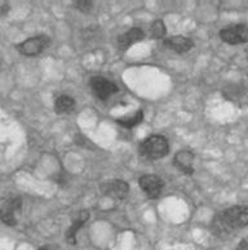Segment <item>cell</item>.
I'll return each mask as SVG.
<instances>
[{
    "label": "cell",
    "mask_w": 248,
    "mask_h": 250,
    "mask_svg": "<svg viewBox=\"0 0 248 250\" xmlns=\"http://www.w3.org/2000/svg\"><path fill=\"white\" fill-rule=\"evenodd\" d=\"M248 226V207L234 205L224 209L215 215L212 221V232L216 236H226L234 229H245Z\"/></svg>",
    "instance_id": "cell-1"
},
{
    "label": "cell",
    "mask_w": 248,
    "mask_h": 250,
    "mask_svg": "<svg viewBox=\"0 0 248 250\" xmlns=\"http://www.w3.org/2000/svg\"><path fill=\"white\" fill-rule=\"evenodd\" d=\"M169 152V143L167 138L159 134L148 137L140 145V154L149 160H159Z\"/></svg>",
    "instance_id": "cell-2"
},
{
    "label": "cell",
    "mask_w": 248,
    "mask_h": 250,
    "mask_svg": "<svg viewBox=\"0 0 248 250\" xmlns=\"http://www.w3.org/2000/svg\"><path fill=\"white\" fill-rule=\"evenodd\" d=\"M22 199L17 195H4L0 197V221L5 226L17 225V215L21 213Z\"/></svg>",
    "instance_id": "cell-3"
},
{
    "label": "cell",
    "mask_w": 248,
    "mask_h": 250,
    "mask_svg": "<svg viewBox=\"0 0 248 250\" xmlns=\"http://www.w3.org/2000/svg\"><path fill=\"white\" fill-rule=\"evenodd\" d=\"M50 38L45 34H39V35L29 38L23 40L22 43L17 44V50L25 57H36L44 52L49 47Z\"/></svg>",
    "instance_id": "cell-4"
},
{
    "label": "cell",
    "mask_w": 248,
    "mask_h": 250,
    "mask_svg": "<svg viewBox=\"0 0 248 250\" xmlns=\"http://www.w3.org/2000/svg\"><path fill=\"white\" fill-rule=\"evenodd\" d=\"M219 36L224 43L230 44V45L246 44L248 43V26L242 25V23L226 26L219 32Z\"/></svg>",
    "instance_id": "cell-5"
},
{
    "label": "cell",
    "mask_w": 248,
    "mask_h": 250,
    "mask_svg": "<svg viewBox=\"0 0 248 250\" xmlns=\"http://www.w3.org/2000/svg\"><path fill=\"white\" fill-rule=\"evenodd\" d=\"M90 89L100 100H108L109 97L118 92V86L115 83L104 76H94L90 79Z\"/></svg>",
    "instance_id": "cell-6"
},
{
    "label": "cell",
    "mask_w": 248,
    "mask_h": 250,
    "mask_svg": "<svg viewBox=\"0 0 248 250\" xmlns=\"http://www.w3.org/2000/svg\"><path fill=\"white\" fill-rule=\"evenodd\" d=\"M141 189L146 193V196L150 199H157L162 193L164 187V182L160 177L155 174H145L138 181Z\"/></svg>",
    "instance_id": "cell-7"
},
{
    "label": "cell",
    "mask_w": 248,
    "mask_h": 250,
    "mask_svg": "<svg viewBox=\"0 0 248 250\" xmlns=\"http://www.w3.org/2000/svg\"><path fill=\"white\" fill-rule=\"evenodd\" d=\"M102 193L112 199H124L130 192V185L122 179H113L101 187Z\"/></svg>",
    "instance_id": "cell-8"
},
{
    "label": "cell",
    "mask_w": 248,
    "mask_h": 250,
    "mask_svg": "<svg viewBox=\"0 0 248 250\" xmlns=\"http://www.w3.org/2000/svg\"><path fill=\"white\" fill-rule=\"evenodd\" d=\"M173 164L176 165L179 170L185 174H193L194 173V154L189 150L179 151L173 157Z\"/></svg>",
    "instance_id": "cell-9"
},
{
    "label": "cell",
    "mask_w": 248,
    "mask_h": 250,
    "mask_svg": "<svg viewBox=\"0 0 248 250\" xmlns=\"http://www.w3.org/2000/svg\"><path fill=\"white\" fill-rule=\"evenodd\" d=\"M88 219H90V211L80 210L79 214L76 215V218L72 221L71 226L66 231V241L70 245H74L76 243V235H78V232H79L83 226L86 225Z\"/></svg>",
    "instance_id": "cell-10"
},
{
    "label": "cell",
    "mask_w": 248,
    "mask_h": 250,
    "mask_svg": "<svg viewBox=\"0 0 248 250\" xmlns=\"http://www.w3.org/2000/svg\"><path fill=\"white\" fill-rule=\"evenodd\" d=\"M164 45L168 49L173 50V52H176V53H186L189 50L193 48L194 43H193V40L190 38H186V36H172V38H169L164 42Z\"/></svg>",
    "instance_id": "cell-11"
},
{
    "label": "cell",
    "mask_w": 248,
    "mask_h": 250,
    "mask_svg": "<svg viewBox=\"0 0 248 250\" xmlns=\"http://www.w3.org/2000/svg\"><path fill=\"white\" fill-rule=\"evenodd\" d=\"M144 31L138 27H133V29L128 30L127 32L122 34V35H119L118 38V45L120 49H127V48H130L131 45H133L137 42H140V40L144 39Z\"/></svg>",
    "instance_id": "cell-12"
},
{
    "label": "cell",
    "mask_w": 248,
    "mask_h": 250,
    "mask_svg": "<svg viewBox=\"0 0 248 250\" xmlns=\"http://www.w3.org/2000/svg\"><path fill=\"white\" fill-rule=\"evenodd\" d=\"M75 100L71 96L68 94H61L57 97V100L54 101V111L60 115L70 114L75 108Z\"/></svg>",
    "instance_id": "cell-13"
},
{
    "label": "cell",
    "mask_w": 248,
    "mask_h": 250,
    "mask_svg": "<svg viewBox=\"0 0 248 250\" xmlns=\"http://www.w3.org/2000/svg\"><path fill=\"white\" fill-rule=\"evenodd\" d=\"M142 119H144V111L138 110L136 112H133V114L128 115V116H122V118L116 119V123L123 128L132 129L140 124L142 122Z\"/></svg>",
    "instance_id": "cell-14"
},
{
    "label": "cell",
    "mask_w": 248,
    "mask_h": 250,
    "mask_svg": "<svg viewBox=\"0 0 248 250\" xmlns=\"http://www.w3.org/2000/svg\"><path fill=\"white\" fill-rule=\"evenodd\" d=\"M150 34L155 39H163L167 35V29H165L164 22L160 21V20L153 22L150 27Z\"/></svg>",
    "instance_id": "cell-15"
},
{
    "label": "cell",
    "mask_w": 248,
    "mask_h": 250,
    "mask_svg": "<svg viewBox=\"0 0 248 250\" xmlns=\"http://www.w3.org/2000/svg\"><path fill=\"white\" fill-rule=\"evenodd\" d=\"M74 5H75L76 9H79L83 13H90V9L93 8V1H90V0H76Z\"/></svg>",
    "instance_id": "cell-16"
},
{
    "label": "cell",
    "mask_w": 248,
    "mask_h": 250,
    "mask_svg": "<svg viewBox=\"0 0 248 250\" xmlns=\"http://www.w3.org/2000/svg\"><path fill=\"white\" fill-rule=\"evenodd\" d=\"M9 5L7 3H0V16H5L9 12Z\"/></svg>",
    "instance_id": "cell-17"
},
{
    "label": "cell",
    "mask_w": 248,
    "mask_h": 250,
    "mask_svg": "<svg viewBox=\"0 0 248 250\" xmlns=\"http://www.w3.org/2000/svg\"><path fill=\"white\" fill-rule=\"evenodd\" d=\"M237 250H248V241H247V240H243V241H241V244L238 245Z\"/></svg>",
    "instance_id": "cell-18"
},
{
    "label": "cell",
    "mask_w": 248,
    "mask_h": 250,
    "mask_svg": "<svg viewBox=\"0 0 248 250\" xmlns=\"http://www.w3.org/2000/svg\"><path fill=\"white\" fill-rule=\"evenodd\" d=\"M39 250H50L49 247H43V248H40Z\"/></svg>",
    "instance_id": "cell-19"
},
{
    "label": "cell",
    "mask_w": 248,
    "mask_h": 250,
    "mask_svg": "<svg viewBox=\"0 0 248 250\" xmlns=\"http://www.w3.org/2000/svg\"><path fill=\"white\" fill-rule=\"evenodd\" d=\"M247 60H248V53H247Z\"/></svg>",
    "instance_id": "cell-20"
}]
</instances>
